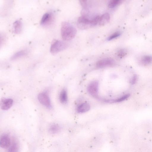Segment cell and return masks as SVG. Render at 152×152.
I'll return each mask as SVG.
<instances>
[{"label":"cell","instance_id":"obj_8","mask_svg":"<svg viewBox=\"0 0 152 152\" xmlns=\"http://www.w3.org/2000/svg\"><path fill=\"white\" fill-rule=\"evenodd\" d=\"M11 145V140L9 136L4 134L1 136L0 139V146L3 148H6Z\"/></svg>","mask_w":152,"mask_h":152},{"label":"cell","instance_id":"obj_21","mask_svg":"<svg viewBox=\"0 0 152 152\" xmlns=\"http://www.w3.org/2000/svg\"><path fill=\"white\" fill-rule=\"evenodd\" d=\"M121 35V33L119 32H115L113 34L110 35L107 39L108 40H110L113 39L115 38H116Z\"/></svg>","mask_w":152,"mask_h":152},{"label":"cell","instance_id":"obj_19","mask_svg":"<svg viewBox=\"0 0 152 152\" xmlns=\"http://www.w3.org/2000/svg\"><path fill=\"white\" fill-rule=\"evenodd\" d=\"M121 1V0H112L109 2L108 6L110 8H114L119 4Z\"/></svg>","mask_w":152,"mask_h":152},{"label":"cell","instance_id":"obj_5","mask_svg":"<svg viewBox=\"0 0 152 152\" xmlns=\"http://www.w3.org/2000/svg\"><path fill=\"white\" fill-rule=\"evenodd\" d=\"M38 99L40 103L47 108L49 109L52 108L49 97L46 93H42L39 94L38 96Z\"/></svg>","mask_w":152,"mask_h":152},{"label":"cell","instance_id":"obj_1","mask_svg":"<svg viewBox=\"0 0 152 152\" xmlns=\"http://www.w3.org/2000/svg\"><path fill=\"white\" fill-rule=\"evenodd\" d=\"M76 30L71 24L67 22H63L61 24V34L62 39L65 40L72 39L75 36Z\"/></svg>","mask_w":152,"mask_h":152},{"label":"cell","instance_id":"obj_22","mask_svg":"<svg viewBox=\"0 0 152 152\" xmlns=\"http://www.w3.org/2000/svg\"><path fill=\"white\" fill-rule=\"evenodd\" d=\"M137 76L136 75H134L132 77L131 79L130 83L131 84H135L137 81Z\"/></svg>","mask_w":152,"mask_h":152},{"label":"cell","instance_id":"obj_2","mask_svg":"<svg viewBox=\"0 0 152 152\" xmlns=\"http://www.w3.org/2000/svg\"><path fill=\"white\" fill-rule=\"evenodd\" d=\"M67 46V44L64 41L58 40L55 41L51 46L50 52L53 54H56L66 49Z\"/></svg>","mask_w":152,"mask_h":152},{"label":"cell","instance_id":"obj_12","mask_svg":"<svg viewBox=\"0 0 152 152\" xmlns=\"http://www.w3.org/2000/svg\"><path fill=\"white\" fill-rule=\"evenodd\" d=\"M28 53V51L25 50H20L13 54L11 57V59L14 60L26 56Z\"/></svg>","mask_w":152,"mask_h":152},{"label":"cell","instance_id":"obj_10","mask_svg":"<svg viewBox=\"0 0 152 152\" xmlns=\"http://www.w3.org/2000/svg\"><path fill=\"white\" fill-rule=\"evenodd\" d=\"M13 28L14 33L16 34L20 33L22 30L23 24L20 20H17L13 23Z\"/></svg>","mask_w":152,"mask_h":152},{"label":"cell","instance_id":"obj_3","mask_svg":"<svg viewBox=\"0 0 152 152\" xmlns=\"http://www.w3.org/2000/svg\"><path fill=\"white\" fill-rule=\"evenodd\" d=\"M55 20V16L53 13L48 12L42 16L40 22L41 25L45 27H48L53 23Z\"/></svg>","mask_w":152,"mask_h":152},{"label":"cell","instance_id":"obj_23","mask_svg":"<svg viewBox=\"0 0 152 152\" xmlns=\"http://www.w3.org/2000/svg\"><path fill=\"white\" fill-rule=\"evenodd\" d=\"M81 4L83 6L85 7L86 5L87 1L86 0L80 1Z\"/></svg>","mask_w":152,"mask_h":152},{"label":"cell","instance_id":"obj_7","mask_svg":"<svg viewBox=\"0 0 152 152\" xmlns=\"http://www.w3.org/2000/svg\"><path fill=\"white\" fill-rule=\"evenodd\" d=\"M115 64L114 60L111 58H105L98 61L96 63V66L102 68L114 65Z\"/></svg>","mask_w":152,"mask_h":152},{"label":"cell","instance_id":"obj_16","mask_svg":"<svg viewBox=\"0 0 152 152\" xmlns=\"http://www.w3.org/2000/svg\"><path fill=\"white\" fill-rule=\"evenodd\" d=\"M141 61L144 65L149 64L152 62V56L149 55L144 56L142 57Z\"/></svg>","mask_w":152,"mask_h":152},{"label":"cell","instance_id":"obj_14","mask_svg":"<svg viewBox=\"0 0 152 152\" xmlns=\"http://www.w3.org/2000/svg\"><path fill=\"white\" fill-rule=\"evenodd\" d=\"M61 102L63 104L66 103L67 101V95L66 89H63L61 92L59 96Z\"/></svg>","mask_w":152,"mask_h":152},{"label":"cell","instance_id":"obj_6","mask_svg":"<svg viewBox=\"0 0 152 152\" xmlns=\"http://www.w3.org/2000/svg\"><path fill=\"white\" fill-rule=\"evenodd\" d=\"M98 83L96 81L91 83L88 85L87 90L89 93L92 96L96 97L98 94Z\"/></svg>","mask_w":152,"mask_h":152},{"label":"cell","instance_id":"obj_9","mask_svg":"<svg viewBox=\"0 0 152 152\" xmlns=\"http://www.w3.org/2000/svg\"><path fill=\"white\" fill-rule=\"evenodd\" d=\"M13 103V101L11 99L7 98L3 99L0 103L1 108L3 110H7L11 107Z\"/></svg>","mask_w":152,"mask_h":152},{"label":"cell","instance_id":"obj_17","mask_svg":"<svg viewBox=\"0 0 152 152\" xmlns=\"http://www.w3.org/2000/svg\"><path fill=\"white\" fill-rule=\"evenodd\" d=\"M130 94H125L122 96L117 99H115L111 100H105L106 102H122L124 101L129 97Z\"/></svg>","mask_w":152,"mask_h":152},{"label":"cell","instance_id":"obj_20","mask_svg":"<svg viewBox=\"0 0 152 152\" xmlns=\"http://www.w3.org/2000/svg\"><path fill=\"white\" fill-rule=\"evenodd\" d=\"M127 54L126 51L124 49H121L119 50L117 52V55L120 58L124 57Z\"/></svg>","mask_w":152,"mask_h":152},{"label":"cell","instance_id":"obj_18","mask_svg":"<svg viewBox=\"0 0 152 152\" xmlns=\"http://www.w3.org/2000/svg\"><path fill=\"white\" fill-rule=\"evenodd\" d=\"M60 127L59 126L56 124L51 125L49 129V132L51 134H55L58 132L59 130Z\"/></svg>","mask_w":152,"mask_h":152},{"label":"cell","instance_id":"obj_13","mask_svg":"<svg viewBox=\"0 0 152 152\" xmlns=\"http://www.w3.org/2000/svg\"><path fill=\"white\" fill-rule=\"evenodd\" d=\"M90 108V106L88 104L83 103L77 107V110L79 113H84L88 111Z\"/></svg>","mask_w":152,"mask_h":152},{"label":"cell","instance_id":"obj_15","mask_svg":"<svg viewBox=\"0 0 152 152\" xmlns=\"http://www.w3.org/2000/svg\"><path fill=\"white\" fill-rule=\"evenodd\" d=\"M19 149L18 144L16 142H14L10 146L8 152H18Z\"/></svg>","mask_w":152,"mask_h":152},{"label":"cell","instance_id":"obj_11","mask_svg":"<svg viewBox=\"0 0 152 152\" xmlns=\"http://www.w3.org/2000/svg\"><path fill=\"white\" fill-rule=\"evenodd\" d=\"M110 17L108 13L103 14L100 18L99 23L100 26H103L108 23L110 20Z\"/></svg>","mask_w":152,"mask_h":152},{"label":"cell","instance_id":"obj_4","mask_svg":"<svg viewBox=\"0 0 152 152\" xmlns=\"http://www.w3.org/2000/svg\"><path fill=\"white\" fill-rule=\"evenodd\" d=\"M92 19L84 15L80 17L77 21L78 27L81 29H85L93 26Z\"/></svg>","mask_w":152,"mask_h":152}]
</instances>
